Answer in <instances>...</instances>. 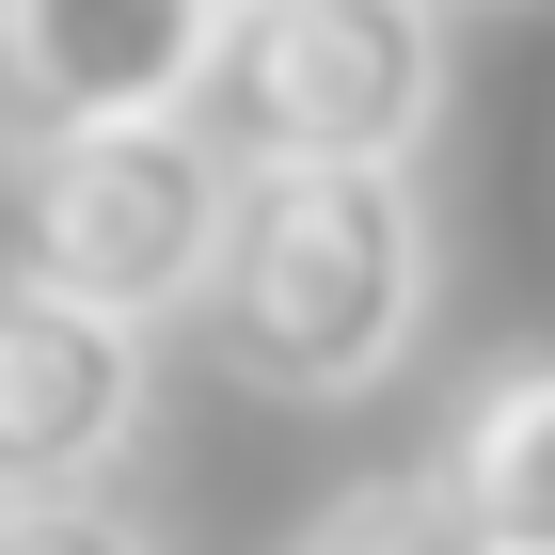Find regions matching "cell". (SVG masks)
<instances>
[{"mask_svg": "<svg viewBox=\"0 0 555 555\" xmlns=\"http://www.w3.org/2000/svg\"><path fill=\"white\" fill-rule=\"evenodd\" d=\"M428 191L413 175H238V238H222V286H207V334L255 397H334L397 382L428 334Z\"/></svg>", "mask_w": 555, "mask_h": 555, "instance_id": "6da1fadb", "label": "cell"}, {"mask_svg": "<svg viewBox=\"0 0 555 555\" xmlns=\"http://www.w3.org/2000/svg\"><path fill=\"white\" fill-rule=\"evenodd\" d=\"M222 238H238V159H222L207 112L175 128H48L0 143V270L48 301H95V318H207Z\"/></svg>", "mask_w": 555, "mask_h": 555, "instance_id": "7a4b0ae2", "label": "cell"}, {"mask_svg": "<svg viewBox=\"0 0 555 555\" xmlns=\"http://www.w3.org/2000/svg\"><path fill=\"white\" fill-rule=\"evenodd\" d=\"M444 112V0H238L207 128L238 175H413Z\"/></svg>", "mask_w": 555, "mask_h": 555, "instance_id": "3957f363", "label": "cell"}, {"mask_svg": "<svg viewBox=\"0 0 555 555\" xmlns=\"http://www.w3.org/2000/svg\"><path fill=\"white\" fill-rule=\"evenodd\" d=\"M238 0H0V143L207 112Z\"/></svg>", "mask_w": 555, "mask_h": 555, "instance_id": "277c9868", "label": "cell"}, {"mask_svg": "<svg viewBox=\"0 0 555 555\" xmlns=\"http://www.w3.org/2000/svg\"><path fill=\"white\" fill-rule=\"evenodd\" d=\"M143 428V334L0 270V508L95 492Z\"/></svg>", "mask_w": 555, "mask_h": 555, "instance_id": "5b68a950", "label": "cell"}, {"mask_svg": "<svg viewBox=\"0 0 555 555\" xmlns=\"http://www.w3.org/2000/svg\"><path fill=\"white\" fill-rule=\"evenodd\" d=\"M444 492H461V524L492 555H555V349H524V365H492V382L444 413Z\"/></svg>", "mask_w": 555, "mask_h": 555, "instance_id": "8992f818", "label": "cell"}, {"mask_svg": "<svg viewBox=\"0 0 555 555\" xmlns=\"http://www.w3.org/2000/svg\"><path fill=\"white\" fill-rule=\"evenodd\" d=\"M286 555H492V540L461 524V492H444V476H382V492L318 508V524H301Z\"/></svg>", "mask_w": 555, "mask_h": 555, "instance_id": "52a82bcc", "label": "cell"}, {"mask_svg": "<svg viewBox=\"0 0 555 555\" xmlns=\"http://www.w3.org/2000/svg\"><path fill=\"white\" fill-rule=\"evenodd\" d=\"M0 555H159V540L95 492H48V508H0Z\"/></svg>", "mask_w": 555, "mask_h": 555, "instance_id": "ba28073f", "label": "cell"}]
</instances>
